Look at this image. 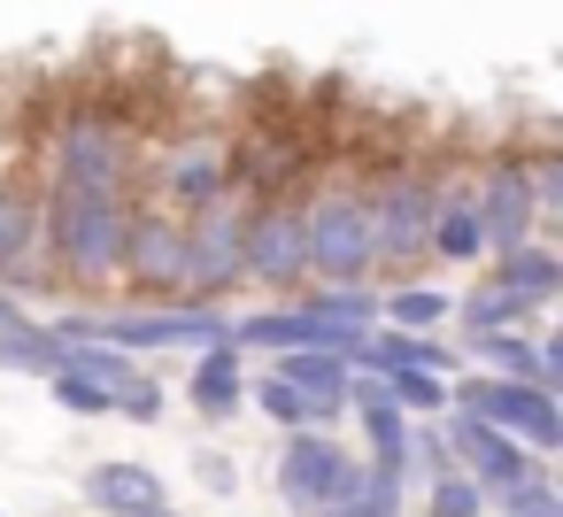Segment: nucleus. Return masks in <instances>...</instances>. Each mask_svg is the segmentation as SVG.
Wrapping results in <instances>:
<instances>
[{"label":"nucleus","mask_w":563,"mask_h":517,"mask_svg":"<svg viewBox=\"0 0 563 517\" xmlns=\"http://www.w3.org/2000/svg\"><path fill=\"white\" fill-rule=\"evenodd\" d=\"M525 163V186H532V209H540V224L563 209V155L555 147H540V155H517Z\"/></svg>","instance_id":"cd10ccee"},{"label":"nucleus","mask_w":563,"mask_h":517,"mask_svg":"<svg viewBox=\"0 0 563 517\" xmlns=\"http://www.w3.org/2000/svg\"><path fill=\"white\" fill-rule=\"evenodd\" d=\"M247 402H255L271 425H286V432H309V425H317V409H309L286 378H255V386H247Z\"/></svg>","instance_id":"bb28decb"},{"label":"nucleus","mask_w":563,"mask_h":517,"mask_svg":"<svg viewBox=\"0 0 563 517\" xmlns=\"http://www.w3.org/2000/svg\"><path fill=\"white\" fill-rule=\"evenodd\" d=\"M347 409H355V425H363L371 455H409V425H417V417H401V409H394L386 378H355V386H347Z\"/></svg>","instance_id":"dca6fc26"},{"label":"nucleus","mask_w":563,"mask_h":517,"mask_svg":"<svg viewBox=\"0 0 563 517\" xmlns=\"http://www.w3.org/2000/svg\"><path fill=\"white\" fill-rule=\"evenodd\" d=\"M240 232H247V194H224L186 217V263H178V301H217L240 286Z\"/></svg>","instance_id":"39448f33"},{"label":"nucleus","mask_w":563,"mask_h":517,"mask_svg":"<svg viewBox=\"0 0 563 517\" xmlns=\"http://www.w3.org/2000/svg\"><path fill=\"white\" fill-rule=\"evenodd\" d=\"M240 286H271V294H301V286H309L301 201H247V232H240Z\"/></svg>","instance_id":"0eeeda50"},{"label":"nucleus","mask_w":563,"mask_h":517,"mask_svg":"<svg viewBox=\"0 0 563 517\" xmlns=\"http://www.w3.org/2000/svg\"><path fill=\"white\" fill-rule=\"evenodd\" d=\"M486 509H501V517H563V494H555V479H532V486L494 494Z\"/></svg>","instance_id":"c85d7f7f"},{"label":"nucleus","mask_w":563,"mask_h":517,"mask_svg":"<svg viewBox=\"0 0 563 517\" xmlns=\"http://www.w3.org/2000/svg\"><path fill=\"white\" fill-rule=\"evenodd\" d=\"M301 248H309V278L317 286H363L378 263H371V217H363V194H324L301 209Z\"/></svg>","instance_id":"20e7f679"},{"label":"nucleus","mask_w":563,"mask_h":517,"mask_svg":"<svg viewBox=\"0 0 563 517\" xmlns=\"http://www.w3.org/2000/svg\"><path fill=\"white\" fill-rule=\"evenodd\" d=\"M271 378H286V386H294V394L317 409V425L347 417V386H355V371H347L340 355H324V348H286Z\"/></svg>","instance_id":"f8f14e48"},{"label":"nucleus","mask_w":563,"mask_h":517,"mask_svg":"<svg viewBox=\"0 0 563 517\" xmlns=\"http://www.w3.org/2000/svg\"><path fill=\"white\" fill-rule=\"evenodd\" d=\"M278 494H286V509L317 517V509H332V502L355 494V455H347L324 425L286 432V448H278Z\"/></svg>","instance_id":"6e6552de"},{"label":"nucleus","mask_w":563,"mask_h":517,"mask_svg":"<svg viewBox=\"0 0 563 517\" xmlns=\"http://www.w3.org/2000/svg\"><path fill=\"white\" fill-rule=\"evenodd\" d=\"M155 186H163V209H170V217H194V209L224 201V194H232L224 140H178V147L155 163Z\"/></svg>","instance_id":"9b49d317"},{"label":"nucleus","mask_w":563,"mask_h":517,"mask_svg":"<svg viewBox=\"0 0 563 517\" xmlns=\"http://www.w3.org/2000/svg\"><path fill=\"white\" fill-rule=\"evenodd\" d=\"M186 402H194L201 417H240V409H247V363H240V348H232V340H217V348H194Z\"/></svg>","instance_id":"ddd939ff"},{"label":"nucleus","mask_w":563,"mask_h":517,"mask_svg":"<svg viewBox=\"0 0 563 517\" xmlns=\"http://www.w3.org/2000/svg\"><path fill=\"white\" fill-rule=\"evenodd\" d=\"M9 317H24V309H16V294H9V286H0V324H9Z\"/></svg>","instance_id":"473e14b6"},{"label":"nucleus","mask_w":563,"mask_h":517,"mask_svg":"<svg viewBox=\"0 0 563 517\" xmlns=\"http://www.w3.org/2000/svg\"><path fill=\"white\" fill-rule=\"evenodd\" d=\"M124 224H132V194H93V186H47L40 201V240L55 248V263L78 286H109L124 263Z\"/></svg>","instance_id":"f257e3e1"},{"label":"nucleus","mask_w":563,"mask_h":517,"mask_svg":"<svg viewBox=\"0 0 563 517\" xmlns=\"http://www.w3.org/2000/svg\"><path fill=\"white\" fill-rule=\"evenodd\" d=\"M494 286H509V294H525V301H540V309H548V294L563 286V255H555V248H540V240H517V248H501V255H494Z\"/></svg>","instance_id":"f3484780"},{"label":"nucleus","mask_w":563,"mask_h":517,"mask_svg":"<svg viewBox=\"0 0 563 517\" xmlns=\"http://www.w3.org/2000/svg\"><path fill=\"white\" fill-rule=\"evenodd\" d=\"M55 348H63V371H78V378H93V386H101L109 402H117V394H124V386L140 378L124 348H101V340H55Z\"/></svg>","instance_id":"4be33fe9"},{"label":"nucleus","mask_w":563,"mask_h":517,"mask_svg":"<svg viewBox=\"0 0 563 517\" xmlns=\"http://www.w3.org/2000/svg\"><path fill=\"white\" fill-rule=\"evenodd\" d=\"M424 517H486V494L471 471H440L424 479Z\"/></svg>","instance_id":"a878e982"},{"label":"nucleus","mask_w":563,"mask_h":517,"mask_svg":"<svg viewBox=\"0 0 563 517\" xmlns=\"http://www.w3.org/2000/svg\"><path fill=\"white\" fill-rule=\"evenodd\" d=\"M224 332H232V317L217 301H140V309L93 317V340L124 348V355H140V348H217Z\"/></svg>","instance_id":"423d86ee"},{"label":"nucleus","mask_w":563,"mask_h":517,"mask_svg":"<svg viewBox=\"0 0 563 517\" xmlns=\"http://www.w3.org/2000/svg\"><path fill=\"white\" fill-rule=\"evenodd\" d=\"M448 317H455V301L440 286H394V294H378V324H394V332H440Z\"/></svg>","instance_id":"412c9836"},{"label":"nucleus","mask_w":563,"mask_h":517,"mask_svg":"<svg viewBox=\"0 0 563 517\" xmlns=\"http://www.w3.org/2000/svg\"><path fill=\"white\" fill-rule=\"evenodd\" d=\"M363 217H371V263L401 271V263H424V255H432V178H424V170H386V178H371Z\"/></svg>","instance_id":"f03ea898"},{"label":"nucleus","mask_w":563,"mask_h":517,"mask_svg":"<svg viewBox=\"0 0 563 517\" xmlns=\"http://www.w3.org/2000/svg\"><path fill=\"white\" fill-rule=\"evenodd\" d=\"M386 394L401 417H448V378L440 371H386Z\"/></svg>","instance_id":"393cba45"},{"label":"nucleus","mask_w":563,"mask_h":517,"mask_svg":"<svg viewBox=\"0 0 563 517\" xmlns=\"http://www.w3.org/2000/svg\"><path fill=\"white\" fill-rule=\"evenodd\" d=\"M86 502L109 509V517H140V509H163V479L147 463H93L86 471Z\"/></svg>","instance_id":"4468645a"},{"label":"nucleus","mask_w":563,"mask_h":517,"mask_svg":"<svg viewBox=\"0 0 563 517\" xmlns=\"http://www.w3.org/2000/svg\"><path fill=\"white\" fill-rule=\"evenodd\" d=\"M132 170H140V147H132V132L117 117H101V109L63 117V132H55V186L132 194Z\"/></svg>","instance_id":"7ed1b4c3"},{"label":"nucleus","mask_w":563,"mask_h":517,"mask_svg":"<svg viewBox=\"0 0 563 517\" xmlns=\"http://www.w3.org/2000/svg\"><path fill=\"white\" fill-rule=\"evenodd\" d=\"M440 471H455L440 425H409V479H440Z\"/></svg>","instance_id":"7c9ffc66"},{"label":"nucleus","mask_w":563,"mask_h":517,"mask_svg":"<svg viewBox=\"0 0 563 517\" xmlns=\"http://www.w3.org/2000/svg\"><path fill=\"white\" fill-rule=\"evenodd\" d=\"M140 517H178V509H170V502H163V509H140Z\"/></svg>","instance_id":"f704fd0d"},{"label":"nucleus","mask_w":563,"mask_h":517,"mask_svg":"<svg viewBox=\"0 0 563 517\" xmlns=\"http://www.w3.org/2000/svg\"><path fill=\"white\" fill-rule=\"evenodd\" d=\"M294 301L332 317V324H347V332H378V294L371 286H301Z\"/></svg>","instance_id":"5701e85b"},{"label":"nucleus","mask_w":563,"mask_h":517,"mask_svg":"<svg viewBox=\"0 0 563 517\" xmlns=\"http://www.w3.org/2000/svg\"><path fill=\"white\" fill-rule=\"evenodd\" d=\"M117 409H124L132 425H155V417H163V386H155V378L140 371V378H132V386L117 394Z\"/></svg>","instance_id":"2f4dec72"},{"label":"nucleus","mask_w":563,"mask_h":517,"mask_svg":"<svg viewBox=\"0 0 563 517\" xmlns=\"http://www.w3.org/2000/svg\"><path fill=\"white\" fill-rule=\"evenodd\" d=\"M0 371L55 378V371H63V348L47 340V324H32V317H9V324H0Z\"/></svg>","instance_id":"aec40b11"},{"label":"nucleus","mask_w":563,"mask_h":517,"mask_svg":"<svg viewBox=\"0 0 563 517\" xmlns=\"http://www.w3.org/2000/svg\"><path fill=\"white\" fill-rule=\"evenodd\" d=\"M525 317H540V301H525V294H509V286H494V278H478V286L455 301V324H463V332H517Z\"/></svg>","instance_id":"6ab92c4d"},{"label":"nucleus","mask_w":563,"mask_h":517,"mask_svg":"<svg viewBox=\"0 0 563 517\" xmlns=\"http://www.w3.org/2000/svg\"><path fill=\"white\" fill-rule=\"evenodd\" d=\"M509 440H525L532 455H555V448H563V402H555L548 386H532L525 409H517V425H509Z\"/></svg>","instance_id":"b1692460"},{"label":"nucleus","mask_w":563,"mask_h":517,"mask_svg":"<svg viewBox=\"0 0 563 517\" xmlns=\"http://www.w3.org/2000/svg\"><path fill=\"white\" fill-rule=\"evenodd\" d=\"M471 217H478V248L486 255H501V248H517V240L540 232V209H532V186H525V163L517 155H501L471 186Z\"/></svg>","instance_id":"9d476101"},{"label":"nucleus","mask_w":563,"mask_h":517,"mask_svg":"<svg viewBox=\"0 0 563 517\" xmlns=\"http://www.w3.org/2000/svg\"><path fill=\"white\" fill-rule=\"evenodd\" d=\"M432 255H440V263H478V255H486L463 186H432Z\"/></svg>","instance_id":"a211bd4d"},{"label":"nucleus","mask_w":563,"mask_h":517,"mask_svg":"<svg viewBox=\"0 0 563 517\" xmlns=\"http://www.w3.org/2000/svg\"><path fill=\"white\" fill-rule=\"evenodd\" d=\"M317 517H363V509H355V502H332V509H317Z\"/></svg>","instance_id":"72a5a7b5"},{"label":"nucleus","mask_w":563,"mask_h":517,"mask_svg":"<svg viewBox=\"0 0 563 517\" xmlns=\"http://www.w3.org/2000/svg\"><path fill=\"white\" fill-rule=\"evenodd\" d=\"M40 255V194H16V186H0V286H32Z\"/></svg>","instance_id":"2eb2a0df"},{"label":"nucleus","mask_w":563,"mask_h":517,"mask_svg":"<svg viewBox=\"0 0 563 517\" xmlns=\"http://www.w3.org/2000/svg\"><path fill=\"white\" fill-rule=\"evenodd\" d=\"M178 263H186V217H170V209H140V201H132L117 278L140 286V294H155V301H178Z\"/></svg>","instance_id":"1a4fd4ad"},{"label":"nucleus","mask_w":563,"mask_h":517,"mask_svg":"<svg viewBox=\"0 0 563 517\" xmlns=\"http://www.w3.org/2000/svg\"><path fill=\"white\" fill-rule=\"evenodd\" d=\"M47 394H55L70 417H109V409H117V402H109L93 378H78V371H55V378H47Z\"/></svg>","instance_id":"c756f323"}]
</instances>
